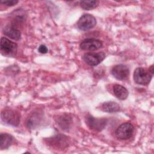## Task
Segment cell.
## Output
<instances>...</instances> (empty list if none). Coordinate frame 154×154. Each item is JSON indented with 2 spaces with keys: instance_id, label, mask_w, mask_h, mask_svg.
<instances>
[{
  "instance_id": "cell-15",
  "label": "cell",
  "mask_w": 154,
  "mask_h": 154,
  "mask_svg": "<svg viewBox=\"0 0 154 154\" xmlns=\"http://www.w3.org/2000/svg\"><path fill=\"white\" fill-rule=\"evenodd\" d=\"M99 3V1L96 0H85L80 2V6L85 10H90L97 7Z\"/></svg>"
},
{
  "instance_id": "cell-5",
  "label": "cell",
  "mask_w": 154,
  "mask_h": 154,
  "mask_svg": "<svg viewBox=\"0 0 154 154\" xmlns=\"http://www.w3.org/2000/svg\"><path fill=\"white\" fill-rule=\"evenodd\" d=\"M134 126L130 123H124L120 125L116 131V136L120 140L130 138L134 133Z\"/></svg>"
},
{
  "instance_id": "cell-3",
  "label": "cell",
  "mask_w": 154,
  "mask_h": 154,
  "mask_svg": "<svg viewBox=\"0 0 154 154\" xmlns=\"http://www.w3.org/2000/svg\"><path fill=\"white\" fill-rule=\"evenodd\" d=\"M85 122L91 130L100 132L105 128L107 120L104 118H95L91 115H87L85 118Z\"/></svg>"
},
{
  "instance_id": "cell-18",
  "label": "cell",
  "mask_w": 154,
  "mask_h": 154,
  "mask_svg": "<svg viewBox=\"0 0 154 154\" xmlns=\"http://www.w3.org/2000/svg\"><path fill=\"white\" fill-rule=\"evenodd\" d=\"M1 4H5L7 6H13L18 3V1L16 0H11V1H1Z\"/></svg>"
},
{
  "instance_id": "cell-1",
  "label": "cell",
  "mask_w": 154,
  "mask_h": 154,
  "mask_svg": "<svg viewBox=\"0 0 154 154\" xmlns=\"http://www.w3.org/2000/svg\"><path fill=\"white\" fill-rule=\"evenodd\" d=\"M2 121L12 126H18L20 123V116L19 112L11 109H5L1 114Z\"/></svg>"
},
{
  "instance_id": "cell-4",
  "label": "cell",
  "mask_w": 154,
  "mask_h": 154,
  "mask_svg": "<svg viewBox=\"0 0 154 154\" xmlns=\"http://www.w3.org/2000/svg\"><path fill=\"white\" fill-rule=\"evenodd\" d=\"M96 25L95 17L90 14H83L78 20L77 25L81 31H88L94 28Z\"/></svg>"
},
{
  "instance_id": "cell-10",
  "label": "cell",
  "mask_w": 154,
  "mask_h": 154,
  "mask_svg": "<svg viewBox=\"0 0 154 154\" xmlns=\"http://www.w3.org/2000/svg\"><path fill=\"white\" fill-rule=\"evenodd\" d=\"M3 32L7 37L15 40H19L21 37L20 31L12 25H7L5 26L3 29Z\"/></svg>"
},
{
  "instance_id": "cell-16",
  "label": "cell",
  "mask_w": 154,
  "mask_h": 154,
  "mask_svg": "<svg viewBox=\"0 0 154 154\" xmlns=\"http://www.w3.org/2000/svg\"><path fill=\"white\" fill-rule=\"evenodd\" d=\"M40 122V116L38 114L33 113L32 116L27 120L26 125L28 128H34L35 126H37Z\"/></svg>"
},
{
  "instance_id": "cell-17",
  "label": "cell",
  "mask_w": 154,
  "mask_h": 154,
  "mask_svg": "<svg viewBox=\"0 0 154 154\" xmlns=\"http://www.w3.org/2000/svg\"><path fill=\"white\" fill-rule=\"evenodd\" d=\"M66 140H67L66 137L64 135H58V136L54 137L51 140L54 141V143H53V144H54L55 146H57L58 145V147H63L64 146L67 145V143L66 142Z\"/></svg>"
},
{
  "instance_id": "cell-13",
  "label": "cell",
  "mask_w": 154,
  "mask_h": 154,
  "mask_svg": "<svg viewBox=\"0 0 154 154\" xmlns=\"http://www.w3.org/2000/svg\"><path fill=\"white\" fill-rule=\"evenodd\" d=\"M101 109L106 112L112 113L119 111L120 108L117 103L112 101H108L105 102L102 104Z\"/></svg>"
},
{
  "instance_id": "cell-11",
  "label": "cell",
  "mask_w": 154,
  "mask_h": 154,
  "mask_svg": "<svg viewBox=\"0 0 154 154\" xmlns=\"http://www.w3.org/2000/svg\"><path fill=\"white\" fill-rule=\"evenodd\" d=\"M72 117L67 114H63L60 116L57 120V123L63 130L67 131L69 129L72 123Z\"/></svg>"
},
{
  "instance_id": "cell-6",
  "label": "cell",
  "mask_w": 154,
  "mask_h": 154,
  "mask_svg": "<svg viewBox=\"0 0 154 154\" xmlns=\"http://www.w3.org/2000/svg\"><path fill=\"white\" fill-rule=\"evenodd\" d=\"M1 51L5 55H13L17 52V46L12 41L5 37H2L0 43Z\"/></svg>"
},
{
  "instance_id": "cell-14",
  "label": "cell",
  "mask_w": 154,
  "mask_h": 154,
  "mask_svg": "<svg viewBox=\"0 0 154 154\" xmlns=\"http://www.w3.org/2000/svg\"><path fill=\"white\" fill-rule=\"evenodd\" d=\"M13 137L11 135L4 133L0 136V148L1 150L8 148L13 141Z\"/></svg>"
},
{
  "instance_id": "cell-7",
  "label": "cell",
  "mask_w": 154,
  "mask_h": 154,
  "mask_svg": "<svg viewBox=\"0 0 154 154\" xmlns=\"http://www.w3.org/2000/svg\"><path fill=\"white\" fill-rule=\"evenodd\" d=\"M105 58V54L103 52L97 53H87L85 54L82 59L88 65L91 66H96L100 64Z\"/></svg>"
},
{
  "instance_id": "cell-19",
  "label": "cell",
  "mask_w": 154,
  "mask_h": 154,
  "mask_svg": "<svg viewBox=\"0 0 154 154\" xmlns=\"http://www.w3.org/2000/svg\"><path fill=\"white\" fill-rule=\"evenodd\" d=\"M38 52H39L40 53H41V54H46V53L48 52V49L47 47H46L45 45H40V46H39V48H38Z\"/></svg>"
},
{
  "instance_id": "cell-8",
  "label": "cell",
  "mask_w": 154,
  "mask_h": 154,
  "mask_svg": "<svg viewBox=\"0 0 154 154\" xmlns=\"http://www.w3.org/2000/svg\"><path fill=\"white\" fill-rule=\"evenodd\" d=\"M103 46L102 42L95 38H87L80 43L79 47L84 51H96L100 49Z\"/></svg>"
},
{
  "instance_id": "cell-9",
  "label": "cell",
  "mask_w": 154,
  "mask_h": 154,
  "mask_svg": "<svg viewBox=\"0 0 154 154\" xmlns=\"http://www.w3.org/2000/svg\"><path fill=\"white\" fill-rule=\"evenodd\" d=\"M111 74L117 79L122 81L126 79L129 74V68L124 64H117L113 67Z\"/></svg>"
},
{
  "instance_id": "cell-12",
  "label": "cell",
  "mask_w": 154,
  "mask_h": 154,
  "mask_svg": "<svg viewBox=\"0 0 154 154\" xmlns=\"http://www.w3.org/2000/svg\"><path fill=\"white\" fill-rule=\"evenodd\" d=\"M113 92L116 97L120 100L126 99L129 94L128 90L120 84H116L113 86Z\"/></svg>"
},
{
  "instance_id": "cell-2",
  "label": "cell",
  "mask_w": 154,
  "mask_h": 154,
  "mask_svg": "<svg viewBox=\"0 0 154 154\" xmlns=\"http://www.w3.org/2000/svg\"><path fill=\"white\" fill-rule=\"evenodd\" d=\"M153 75L149 70L143 67H137L134 73V81L140 85H147L151 81Z\"/></svg>"
}]
</instances>
